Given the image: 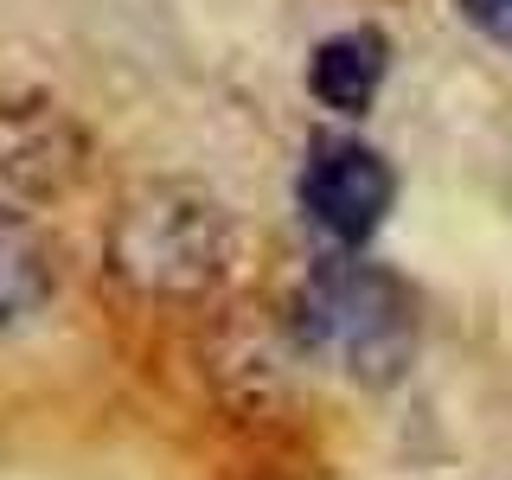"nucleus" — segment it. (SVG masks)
Returning <instances> with one entry per match:
<instances>
[{"mask_svg": "<svg viewBox=\"0 0 512 480\" xmlns=\"http://www.w3.org/2000/svg\"><path fill=\"white\" fill-rule=\"evenodd\" d=\"M109 263L135 295L192 301L231 269V212L180 180L135 186L109 224Z\"/></svg>", "mask_w": 512, "mask_h": 480, "instance_id": "1", "label": "nucleus"}, {"mask_svg": "<svg viewBox=\"0 0 512 480\" xmlns=\"http://www.w3.org/2000/svg\"><path fill=\"white\" fill-rule=\"evenodd\" d=\"M295 327H301V346L340 359V372L365 384L397 378L416 346L410 295L384 269L352 263V256H320L308 269V282L295 295Z\"/></svg>", "mask_w": 512, "mask_h": 480, "instance_id": "2", "label": "nucleus"}, {"mask_svg": "<svg viewBox=\"0 0 512 480\" xmlns=\"http://www.w3.org/2000/svg\"><path fill=\"white\" fill-rule=\"evenodd\" d=\"M391 199H397V173L378 148L346 141V135L314 141L308 167H301V212L333 244H365L384 224V212H391Z\"/></svg>", "mask_w": 512, "mask_h": 480, "instance_id": "3", "label": "nucleus"}, {"mask_svg": "<svg viewBox=\"0 0 512 480\" xmlns=\"http://www.w3.org/2000/svg\"><path fill=\"white\" fill-rule=\"evenodd\" d=\"M384 71H391V45H384V32L378 26H346V32H333V39L314 45L308 90L327 109H340V116H359V109H372Z\"/></svg>", "mask_w": 512, "mask_h": 480, "instance_id": "4", "label": "nucleus"}, {"mask_svg": "<svg viewBox=\"0 0 512 480\" xmlns=\"http://www.w3.org/2000/svg\"><path fill=\"white\" fill-rule=\"evenodd\" d=\"M45 295H52V256L20 212L0 205V327H20Z\"/></svg>", "mask_w": 512, "mask_h": 480, "instance_id": "5", "label": "nucleus"}, {"mask_svg": "<svg viewBox=\"0 0 512 480\" xmlns=\"http://www.w3.org/2000/svg\"><path fill=\"white\" fill-rule=\"evenodd\" d=\"M455 7L480 39H493L500 52H512V0H455Z\"/></svg>", "mask_w": 512, "mask_h": 480, "instance_id": "6", "label": "nucleus"}]
</instances>
